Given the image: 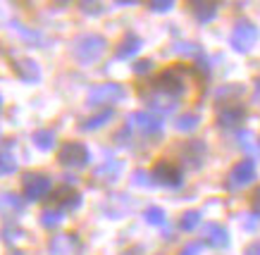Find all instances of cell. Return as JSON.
Here are the masks:
<instances>
[{"label":"cell","instance_id":"cell-1","mask_svg":"<svg viewBox=\"0 0 260 255\" xmlns=\"http://www.w3.org/2000/svg\"><path fill=\"white\" fill-rule=\"evenodd\" d=\"M108 50V41L101 33H84L81 39L74 43V57L84 64H93L103 57V53Z\"/></svg>","mask_w":260,"mask_h":255},{"label":"cell","instance_id":"cell-2","mask_svg":"<svg viewBox=\"0 0 260 255\" xmlns=\"http://www.w3.org/2000/svg\"><path fill=\"white\" fill-rule=\"evenodd\" d=\"M184 74H186L184 67H170V69H165L162 74H158V79L153 81V88L179 100V96L184 93V86H186Z\"/></svg>","mask_w":260,"mask_h":255},{"label":"cell","instance_id":"cell-3","mask_svg":"<svg viewBox=\"0 0 260 255\" xmlns=\"http://www.w3.org/2000/svg\"><path fill=\"white\" fill-rule=\"evenodd\" d=\"M88 148L79 141H67L62 143V148L57 151V162L62 165V167H72V169H81L88 165Z\"/></svg>","mask_w":260,"mask_h":255},{"label":"cell","instance_id":"cell-4","mask_svg":"<svg viewBox=\"0 0 260 255\" xmlns=\"http://www.w3.org/2000/svg\"><path fill=\"white\" fill-rule=\"evenodd\" d=\"M229 41H232V48L234 50L248 53L255 46V41H258V29L248 19H239L237 24H234V31H232V39Z\"/></svg>","mask_w":260,"mask_h":255},{"label":"cell","instance_id":"cell-5","mask_svg":"<svg viewBox=\"0 0 260 255\" xmlns=\"http://www.w3.org/2000/svg\"><path fill=\"white\" fill-rule=\"evenodd\" d=\"M22 186H24L26 200H39L50 191L53 181H50V176L41 174V172H26V174L22 176Z\"/></svg>","mask_w":260,"mask_h":255},{"label":"cell","instance_id":"cell-6","mask_svg":"<svg viewBox=\"0 0 260 255\" xmlns=\"http://www.w3.org/2000/svg\"><path fill=\"white\" fill-rule=\"evenodd\" d=\"M124 98V88L119 84H98L88 91V105H115Z\"/></svg>","mask_w":260,"mask_h":255},{"label":"cell","instance_id":"cell-7","mask_svg":"<svg viewBox=\"0 0 260 255\" xmlns=\"http://www.w3.org/2000/svg\"><path fill=\"white\" fill-rule=\"evenodd\" d=\"M251 181H255V162H253L251 158H246L232 167L227 186L229 189H244V186H248Z\"/></svg>","mask_w":260,"mask_h":255},{"label":"cell","instance_id":"cell-8","mask_svg":"<svg viewBox=\"0 0 260 255\" xmlns=\"http://www.w3.org/2000/svg\"><path fill=\"white\" fill-rule=\"evenodd\" d=\"M153 181L160 186H170V189H179L181 186V169L174 162L160 160L155 169H153Z\"/></svg>","mask_w":260,"mask_h":255},{"label":"cell","instance_id":"cell-9","mask_svg":"<svg viewBox=\"0 0 260 255\" xmlns=\"http://www.w3.org/2000/svg\"><path fill=\"white\" fill-rule=\"evenodd\" d=\"M48 250H50V255H81L84 253V246H81L79 236H74V234H60L55 239H50Z\"/></svg>","mask_w":260,"mask_h":255},{"label":"cell","instance_id":"cell-10","mask_svg":"<svg viewBox=\"0 0 260 255\" xmlns=\"http://www.w3.org/2000/svg\"><path fill=\"white\" fill-rule=\"evenodd\" d=\"M126 122H129V127L139 129L143 136H160V131H162V122L150 112H134L126 117Z\"/></svg>","mask_w":260,"mask_h":255},{"label":"cell","instance_id":"cell-11","mask_svg":"<svg viewBox=\"0 0 260 255\" xmlns=\"http://www.w3.org/2000/svg\"><path fill=\"white\" fill-rule=\"evenodd\" d=\"M244 120H246V107L239 103H227L217 110V124L224 129L237 127V124H241Z\"/></svg>","mask_w":260,"mask_h":255},{"label":"cell","instance_id":"cell-12","mask_svg":"<svg viewBox=\"0 0 260 255\" xmlns=\"http://www.w3.org/2000/svg\"><path fill=\"white\" fill-rule=\"evenodd\" d=\"M143 100L158 112H172L177 107V98L167 96V93H160L155 88H150V93H143Z\"/></svg>","mask_w":260,"mask_h":255},{"label":"cell","instance_id":"cell-13","mask_svg":"<svg viewBox=\"0 0 260 255\" xmlns=\"http://www.w3.org/2000/svg\"><path fill=\"white\" fill-rule=\"evenodd\" d=\"M12 69H15L17 77H19L22 81H26V84H34V81H39V79H41L39 64L34 62L31 57H22V60H17Z\"/></svg>","mask_w":260,"mask_h":255},{"label":"cell","instance_id":"cell-14","mask_svg":"<svg viewBox=\"0 0 260 255\" xmlns=\"http://www.w3.org/2000/svg\"><path fill=\"white\" fill-rule=\"evenodd\" d=\"M205 241L213 248H227L229 246V231L227 227H222L217 222H210L205 227Z\"/></svg>","mask_w":260,"mask_h":255},{"label":"cell","instance_id":"cell-15","mask_svg":"<svg viewBox=\"0 0 260 255\" xmlns=\"http://www.w3.org/2000/svg\"><path fill=\"white\" fill-rule=\"evenodd\" d=\"M139 50H141V39H139L136 33H126L124 39L117 43L115 57H117V60H129V57H134Z\"/></svg>","mask_w":260,"mask_h":255},{"label":"cell","instance_id":"cell-16","mask_svg":"<svg viewBox=\"0 0 260 255\" xmlns=\"http://www.w3.org/2000/svg\"><path fill=\"white\" fill-rule=\"evenodd\" d=\"M119 172H122V162L112 160V162H103V165H98V167L93 169V176L103 184H110L119 176Z\"/></svg>","mask_w":260,"mask_h":255},{"label":"cell","instance_id":"cell-17","mask_svg":"<svg viewBox=\"0 0 260 255\" xmlns=\"http://www.w3.org/2000/svg\"><path fill=\"white\" fill-rule=\"evenodd\" d=\"M181 155H184V158H186V162H191L193 167H201L203 155H205L203 141H189V143H184V148H181Z\"/></svg>","mask_w":260,"mask_h":255},{"label":"cell","instance_id":"cell-18","mask_svg":"<svg viewBox=\"0 0 260 255\" xmlns=\"http://www.w3.org/2000/svg\"><path fill=\"white\" fill-rule=\"evenodd\" d=\"M191 12L201 24H208L217 17V5L215 3H191Z\"/></svg>","mask_w":260,"mask_h":255},{"label":"cell","instance_id":"cell-19","mask_svg":"<svg viewBox=\"0 0 260 255\" xmlns=\"http://www.w3.org/2000/svg\"><path fill=\"white\" fill-rule=\"evenodd\" d=\"M55 196L60 198V205L70 207V210H79L81 207V193L74 191V189H72V184H64Z\"/></svg>","mask_w":260,"mask_h":255},{"label":"cell","instance_id":"cell-20","mask_svg":"<svg viewBox=\"0 0 260 255\" xmlns=\"http://www.w3.org/2000/svg\"><path fill=\"white\" fill-rule=\"evenodd\" d=\"M112 117H115V110H112V107H105L103 112H98V115H93V117H88V120L81 122V129H84V131H95V129L105 127Z\"/></svg>","mask_w":260,"mask_h":255},{"label":"cell","instance_id":"cell-21","mask_svg":"<svg viewBox=\"0 0 260 255\" xmlns=\"http://www.w3.org/2000/svg\"><path fill=\"white\" fill-rule=\"evenodd\" d=\"M31 141L39 151H50V148L55 145V131H50V129H39V131H34Z\"/></svg>","mask_w":260,"mask_h":255},{"label":"cell","instance_id":"cell-22","mask_svg":"<svg viewBox=\"0 0 260 255\" xmlns=\"http://www.w3.org/2000/svg\"><path fill=\"white\" fill-rule=\"evenodd\" d=\"M198 122H201V117H198L196 112H184V115H179V117L174 120V127H177V131L189 134V131H193V129L198 127Z\"/></svg>","mask_w":260,"mask_h":255},{"label":"cell","instance_id":"cell-23","mask_svg":"<svg viewBox=\"0 0 260 255\" xmlns=\"http://www.w3.org/2000/svg\"><path fill=\"white\" fill-rule=\"evenodd\" d=\"M22 207L24 203L15 193H3L0 196V212H22Z\"/></svg>","mask_w":260,"mask_h":255},{"label":"cell","instance_id":"cell-24","mask_svg":"<svg viewBox=\"0 0 260 255\" xmlns=\"http://www.w3.org/2000/svg\"><path fill=\"white\" fill-rule=\"evenodd\" d=\"M62 222V210H55V207H46L43 212H41V224L46 227V229H53L57 224Z\"/></svg>","mask_w":260,"mask_h":255},{"label":"cell","instance_id":"cell-25","mask_svg":"<svg viewBox=\"0 0 260 255\" xmlns=\"http://www.w3.org/2000/svg\"><path fill=\"white\" fill-rule=\"evenodd\" d=\"M239 145L248 153H260V141L253 131H241V134H239Z\"/></svg>","mask_w":260,"mask_h":255},{"label":"cell","instance_id":"cell-26","mask_svg":"<svg viewBox=\"0 0 260 255\" xmlns=\"http://www.w3.org/2000/svg\"><path fill=\"white\" fill-rule=\"evenodd\" d=\"M143 220L148 224H153V227H162V224H165V210L158 205H150V207H146Z\"/></svg>","mask_w":260,"mask_h":255},{"label":"cell","instance_id":"cell-27","mask_svg":"<svg viewBox=\"0 0 260 255\" xmlns=\"http://www.w3.org/2000/svg\"><path fill=\"white\" fill-rule=\"evenodd\" d=\"M198 224H201V212H198V210H186V212L181 215V220H179V229L193 231Z\"/></svg>","mask_w":260,"mask_h":255},{"label":"cell","instance_id":"cell-28","mask_svg":"<svg viewBox=\"0 0 260 255\" xmlns=\"http://www.w3.org/2000/svg\"><path fill=\"white\" fill-rule=\"evenodd\" d=\"M17 169V160L12 153H0V174H10Z\"/></svg>","mask_w":260,"mask_h":255},{"label":"cell","instance_id":"cell-29","mask_svg":"<svg viewBox=\"0 0 260 255\" xmlns=\"http://www.w3.org/2000/svg\"><path fill=\"white\" fill-rule=\"evenodd\" d=\"M244 93V86H239V84H229V86H222L215 96H217V100H222V98H237Z\"/></svg>","mask_w":260,"mask_h":255},{"label":"cell","instance_id":"cell-30","mask_svg":"<svg viewBox=\"0 0 260 255\" xmlns=\"http://www.w3.org/2000/svg\"><path fill=\"white\" fill-rule=\"evenodd\" d=\"M174 53H179V55H191V57H196V55H201V48H198L196 43H174Z\"/></svg>","mask_w":260,"mask_h":255},{"label":"cell","instance_id":"cell-31","mask_svg":"<svg viewBox=\"0 0 260 255\" xmlns=\"http://www.w3.org/2000/svg\"><path fill=\"white\" fill-rule=\"evenodd\" d=\"M148 8L153 10V12H167V10L174 8V3L172 0H155V3H150Z\"/></svg>","mask_w":260,"mask_h":255},{"label":"cell","instance_id":"cell-32","mask_svg":"<svg viewBox=\"0 0 260 255\" xmlns=\"http://www.w3.org/2000/svg\"><path fill=\"white\" fill-rule=\"evenodd\" d=\"M12 26H15V31L22 33L26 41H41V33L39 31H29V29H26V26H22V24H12Z\"/></svg>","mask_w":260,"mask_h":255},{"label":"cell","instance_id":"cell-33","mask_svg":"<svg viewBox=\"0 0 260 255\" xmlns=\"http://www.w3.org/2000/svg\"><path fill=\"white\" fill-rule=\"evenodd\" d=\"M79 8L84 10L86 15H101V12H103L101 3H79Z\"/></svg>","mask_w":260,"mask_h":255},{"label":"cell","instance_id":"cell-34","mask_svg":"<svg viewBox=\"0 0 260 255\" xmlns=\"http://www.w3.org/2000/svg\"><path fill=\"white\" fill-rule=\"evenodd\" d=\"M150 179H153V176L148 174V172H143V169H139V172H134V181L139 184V186H143V189H146V186H150Z\"/></svg>","mask_w":260,"mask_h":255},{"label":"cell","instance_id":"cell-35","mask_svg":"<svg viewBox=\"0 0 260 255\" xmlns=\"http://www.w3.org/2000/svg\"><path fill=\"white\" fill-rule=\"evenodd\" d=\"M150 69H153V62H150V60H139V62L134 64L136 74H146V72H150Z\"/></svg>","mask_w":260,"mask_h":255},{"label":"cell","instance_id":"cell-36","mask_svg":"<svg viewBox=\"0 0 260 255\" xmlns=\"http://www.w3.org/2000/svg\"><path fill=\"white\" fill-rule=\"evenodd\" d=\"M201 248H203V246L193 241V243H189V246L181 248V253H179V255H198V253H201Z\"/></svg>","mask_w":260,"mask_h":255},{"label":"cell","instance_id":"cell-37","mask_svg":"<svg viewBox=\"0 0 260 255\" xmlns=\"http://www.w3.org/2000/svg\"><path fill=\"white\" fill-rule=\"evenodd\" d=\"M258 227V215H246L244 217V229L246 231H253Z\"/></svg>","mask_w":260,"mask_h":255},{"label":"cell","instance_id":"cell-38","mask_svg":"<svg viewBox=\"0 0 260 255\" xmlns=\"http://www.w3.org/2000/svg\"><path fill=\"white\" fill-rule=\"evenodd\" d=\"M251 200H253V210H255V215L260 217V186L253 191V198Z\"/></svg>","mask_w":260,"mask_h":255},{"label":"cell","instance_id":"cell-39","mask_svg":"<svg viewBox=\"0 0 260 255\" xmlns=\"http://www.w3.org/2000/svg\"><path fill=\"white\" fill-rule=\"evenodd\" d=\"M244 255H260V241H253L251 246H246Z\"/></svg>","mask_w":260,"mask_h":255},{"label":"cell","instance_id":"cell-40","mask_svg":"<svg viewBox=\"0 0 260 255\" xmlns=\"http://www.w3.org/2000/svg\"><path fill=\"white\" fill-rule=\"evenodd\" d=\"M253 98H255V103H260V77L255 79V88H253Z\"/></svg>","mask_w":260,"mask_h":255},{"label":"cell","instance_id":"cell-41","mask_svg":"<svg viewBox=\"0 0 260 255\" xmlns=\"http://www.w3.org/2000/svg\"><path fill=\"white\" fill-rule=\"evenodd\" d=\"M0 110H3V98H0Z\"/></svg>","mask_w":260,"mask_h":255},{"label":"cell","instance_id":"cell-42","mask_svg":"<svg viewBox=\"0 0 260 255\" xmlns=\"http://www.w3.org/2000/svg\"><path fill=\"white\" fill-rule=\"evenodd\" d=\"M12 255H22V253H12Z\"/></svg>","mask_w":260,"mask_h":255}]
</instances>
